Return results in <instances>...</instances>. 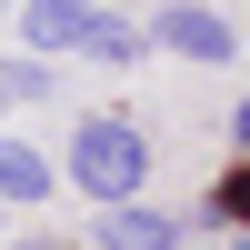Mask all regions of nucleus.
Returning a JSON list of instances; mask_svg holds the SVG:
<instances>
[{"instance_id": "1", "label": "nucleus", "mask_w": 250, "mask_h": 250, "mask_svg": "<svg viewBox=\"0 0 250 250\" xmlns=\"http://www.w3.org/2000/svg\"><path fill=\"white\" fill-rule=\"evenodd\" d=\"M70 180L90 190V210H120V200H140V180H150V140H140L130 120H80L70 130Z\"/></svg>"}, {"instance_id": "2", "label": "nucleus", "mask_w": 250, "mask_h": 250, "mask_svg": "<svg viewBox=\"0 0 250 250\" xmlns=\"http://www.w3.org/2000/svg\"><path fill=\"white\" fill-rule=\"evenodd\" d=\"M100 30H110V20H100L90 0H20V40H30V60H50V50H100Z\"/></svg>"}, {"instance_id": "3", "label": "nucleus", "mask_w": 250, "mask_h": 250, "mask_svg": "<svg viewBox=\"0 0 250 250\" xmlns=\"http://www.w3.org/2000/svg\"><path fill=\"white\" fill-rule=\"evenodd\" d=\"M150 40H160L170 60H210V70H230V60H240V20H220V10H160Z\"/></svg>"}, {"instance_id": "4", "label": "nucleus", "mask_w": 250, "mask_h": 250, "mask_svg": "<svg viewBox=\"0 0 250 250\" xmlns=\"http://www.w3.org/2000/svg\"><path fill=\"white\" fill-rule=\"evenodd\" d=\"M100 250H180V220H170V210H140V200H120V210H100Z\"/></svg>"}, {"instance_id": "5", "label": "nucleus", "mask_w": 250, "mask_h": 250, "mask_svg": "<svg viewBox=\"0 0 250 250\" xmlns=\"http://www.w3.org/2000/svg\"><path fill=\"white\" fill-rule=\"evenodd\" d=\"M50 160H40L30 150V140H0V210H10V200H20V210H30V200H50Z\"/></svg>"}, {"instance_id": "6", "label": "nucleus", "mask_w": 250, "mask_h": 250, "mask_svg": "<svg viewBox=\"0 0 250 250\" xmlns=\"http://www.w3.org/2000/svg\"><path fill=\"white\" fill-rule=\"evenodd\" d=\"M50 90V60H0V110H10V100H40Z\"/></svg>"}, {"instance_id": "7", "label": "nucleus", "mask_w": 250, "mask_h": 250, "mask_svg": "<svg viewBox=\"0 0 250 250\" xmlns=\"http://www.w3.org/2000/svg\"><path fill=\"white\" fill-rule=\"evenodd\" d=\"M0 10H20V0H0Z\"/></svg>"}]
</instances>
